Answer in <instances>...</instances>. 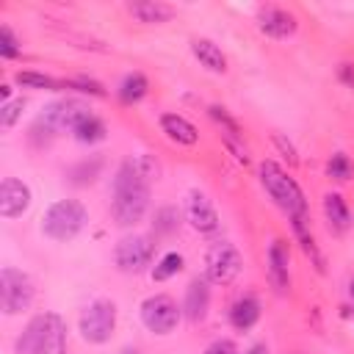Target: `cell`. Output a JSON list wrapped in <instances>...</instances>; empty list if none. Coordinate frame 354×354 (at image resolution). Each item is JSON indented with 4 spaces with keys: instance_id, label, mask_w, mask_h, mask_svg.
Wrapping results in <instances>:
<instances>
[{
    "instance_id": "4fadbf2b",
    "label": "cell",
    "mask_w": 354,
    "mask_h": 354,
    "mask_svg": "<svg viewBox=\"0 0 354 354\" xmlns=\"http://www.w3.org/2000/svg\"><path fill=\"white\" fill-rule=\"evenodd\" d=\"M213 285L207 282V277L202 274V277H194L188 285H185V293H183V318L188 321V324H202L205 318H207V313H210V299H213V290H210Z\"/></svg>"
},
{
    "instance_id": "484cf974",
    "label": "cell",
    "mask_w": 354,
    "mask_h": 354,
    "mask_svg": "<svg viewBox=\"0 0 354 354\" xmlns=\"http://www.w3.org/2000/svg\"><path fill=\"white\" fill-rule=\"evenodd\" d=\"M290 227H293V235H296V241L301 243L304 254L313 257V263L321 268V252H318V243H315V238H313V232H310L307 218H290Z\"/></svg>"
},
{
    "instance_id": "6da1fadb",
    "label": "cell",
    "mask_w": 354,
    "mask_h": 354,
    "mask_svg": "<svg viewBox=\"0 0 354 354\" xmlns=\"http://www.w3.org/2000/svg\"><path fill=\"white\" fill-rule=\"evenodd\" d=\"M147 210H149V180L130 158L119 163L111 183V218L116 227L130 230L138 221H144Z\"/></svg>"
},
{
    "instance_id": "9c48e42d",
    "label": "cell",
    "mask_w": 354,
    "mask_h": 354,
    "mask_svg": "<svg viewBox=\"0 0 354 354\" xmlns=\"http://www.w3.org/2000/svg\"><path fill=\"white\" fill-rule=\"evenodd\" d=\"M243 271V254L230 241H216L205 252V277L210 285H230Z\"/></svg>"
},
{
    "instance_id": "7402d4cb",
    "label": "cell",
    "mask_w": 354,
    "mask_h": 354,
    "mask_svg": "<svg viewBox=\"0 0 354 354\" xmlns=\"http://www.w3.org/2000/svg\"><path fill=\"white\" fill-rule=\"evenodd\" d=\"M147 94H149V80H147L144 72H127L116 86V97H119L122 105H136Z\"/></svg>"
},
{
    "instance_id": "d6986e66",
    "label": "cell",
    "mask_w": 354,
    "mask_h": 354,
    "mask_svg": "<svg viewBox=\"0 0 354 354\" xmlns=\"http://www.w3.org/2000/svg\"><path fill=\"white\" fill-rule=\"evenodd\" d=\"M321 207H324V218H326L332 232L343 235L351 227V207H348V202L343 199L340 191H326L324 199H321Z\"/></svg>"
},
{
    "instance_id": "ac0fdd59",
    "label": "cell",
    "mask_w": 354,
    "mask_h": 354,
    "mask_svg": "<svg viewBox=\"0 0 354 354\" xmlns=\"http://www.w3.org/2000/svg\"><path fill=\"white\" fill-rule=\"evenodd\" d=\"M124 8L141 25H163V22H169L177 14V8L169 6V3H163V0H133Z\"/></svg>"
},
{
    "instance_id": "44dd1931",
    "label": "cell",
    "mask_w": 354,
    "mask_h": 354,
    "mask_svg": "<svg viewBox=\"0 0 354 354\" xmlns=\"http://www.w3.org/2000/svg\"><path fill=\"white\" fill-rule=\"evenodd\" d=\"M180 224H183V210L177 205H160V207H155L152 221H149L155 238H171L174 232H180Z\"/></svg>"
},
{
    "instance_id": "e0dca14e",
    "label": "cell",
    "mask_w": 354,
    "mask_h": 354,
    "mask_svg": "<svg viewBox=\"0 0 354 354\" xmlns=\"http://www.w3.org/2000/svg\"><path fill=\"white\" fill-rule=\"evenodd\" d=\"M260 315H263V307H260V299H257L254 293L238 296V299L230 304V313H227L230 326L238 329V332H249L252 326H257Z\"/></svg>"
},
{
    "instance_id": "f546056e",
    "label": "cell",
    "mask_w": 354,
    "mask_h": 354,
    "mask_svg": "<svg viewBox=\"0 0 354 354\" xmlns=\"http://www.w3.org/2000/svg\"><path fill=\"white\" fill-rule=\"evenodd\" d=\"M22 55V39L11 30V25H0V58L3 61H14Z\"/></svg>"
},
{
    "instance_id": "7a4b0ae2",
    "label": "cell",
    "mask_w": 354,
    "mask_h": 354,
    "mask_svg": "<svg viewBox=\"0 0 354 354\" xmlns=\"http://www.w3.org/2000/svg\"><path fill=\"white\" fill-rule=\"evenodd\" d=\"M257 180L263 185V191L268 194V199L288 216V218H307V196L301 191V185L296 183V177L277 163L274 158L260 160L257 166Z\"/></svg>"
},
{
    "instance_id": "5b68a950",
    "label": "cell",
    "mask_w": 354,
    "mask_h": 354,
    "mask_svg": "<svg viewBox=\"0 0 354 354\" xmlns=\"http://www.w3.org/2000/svg\"><path fill=\"white\" fill-rule=\"evenodd\" d=\"M116 321H119V310L111 299H94L83 307L80 318H77V332L80 340L88 346H105L111 343L113 332H116Z\"/></svg>"
},
{
    "instance_id": "8d00e7d4",
    "label": "cell",
    "mask_w": 354,
    "mask_h": 354,
    "mask_svg": "<svg viewBox=\"0 0 354 354\" xmlns=\"http://www.w3.org/2000/svg\"><path fill=\"white\" fill-rule=\"evenodd\" d=\"M11 91H14V88H11L8 83H3V86H0V97H3V102H11V100H14V97H11Z\"/></svg>"
},
{
    "instance_id": "74e56055",
    "label": "cell",
    "mask_w": 354,
    "mask_h": 354,
    "mask_svg": "<svg viewBox=\"0 0 354 354\" xmlns=\"http://www.w3.org/2000/svg\"><path fill=\"white\" fill-rule=\"evenodd\" d=\"M119 354H141V348L138 346H122Z\"/></svg>"
},
{
    "instance_id": "ba28073f",
    "label": "cell",
    "mask_w": 354,
    "mask_h": 354,
    "mask_svg": "<svg viewBox=\"0 0 354 354\" xmlns=\"http://www.w3.org/2000/svg\"><path fill=\"white\" fill-rule=\"evenodd\" d=\"M155 243L144 232H124L113 243V266L122 274H144L152 268Z\"/></svg>"
},
{
    "instance_id": "f1b7e54d",
    "label": "cell",
    "mask_w": 354,
    "mask_h": 354,
    "mask_svg": "<svg viewBox=\"0 0 354 354\" xmlns=\"http://www.w3.org/2000/svg\"><path fill=\"white\" fill-rule=\"evenodd\" d=\"M207 116L221 127L224 136H235V138H243V130L241 124L235 122V116H230V111L224 105H207Z\"/></svg>"
},
{
    "instance_id": "83f0119b",
    "label": "cell",
    "mask_w": 354,
    "mask_h": 354,
    "mask_svg": "<svg viewBox=\"0 0 354 354\" xmlns=\"http://www.w3.org/2000/svg\"><path fill=\"white\" fill-rule=\"evenodd\" d=\"M354 174V163L346 152H332L329 160H326V177L332 183H348Z\"/></svg>"
},
{
    "instance_id": "3957f363",
    "label": "cell",
    "mask_w": 354,
    "mask_h": 354,
    "mask_svg": "<svg viewBox=\"0 0 354 354\" xmlns=\"http://www.w3.org/2000/svg\"><path fill=\"white\" fill-rule=\"evenodd\" d=\"M17 354H66V321L53 310L33 315L17 337Z\"/></svg>"
},
{
    "instance_id": "836d02e7",
    "label": "cell",
    "mask_w": 354,
    "mask_h": 354,
    "mask_svg": "<svg viewBox=\"0 0 354 354\" xmlns=\"http://www.w3.org/2000/svg\"><path fill=\"white\" fill-rule=\"evenodd\" d=\"M202 354H238V348H235V340L232 337H216V340H210L205 346Z\"/></svg>"
},
{
    "instance_id": "f35d334b",
    "label": "cell",
    "mask_w": 354,
    "mask_h": 354,
    "mask_svg": "<svg viewBox=\"0 0 354 354\" xmlns=\"http://www.w3.org/2000/svg\"><path fill=\"white\" fill-rule=\"evenodd\" d=\"M348 293H351V299H354V279H351V285H348Z\"/></svg>"
},
{
    "instance_id": "d590c367",
    "label": "cell",
    "mask_w": 354,
    "mask_h": 354,
    "mask_svg": "<svg viewBox=\"0 0 354 354\" xmlns=\"http://www.w3.org/2000/svg\"><path fill=\"white\" fill-rule=\"evenodd\" d=\"M243 354H268V346H266V343H252Z\"/></svg>"
},
{
    "instance_id": "7c38bea8",
    "label": "cell",
    "mask_w": 354,
    "mask_h": 354,
    "mask_svg": "<svg viewBox=\"0 0 354 354\" xmlns=\"http://www.w3.org/2000/svg\"><path fill=\"white\" fill-rule=\"evenodd\" d=\"M33 205V191L25 180L19 177H3L0 183V216L6 221H14L19 216H25Z\"/></svg>"
},
{
    "instance_id": "1f68e13d",
    "label": "cell",
    "mask_w": 354,
    "mask_h": 354,
    "mask_svg": "<svg viewBox=\"0 0 354 354\" xmlns=\"http://www.w3.org/2000/svg\"><path fill=\"white\" fill-rule=\"evenodd\" d=\"M271 141H274V147L279 149V155L288 160V166H290V169H296V166H299V152H296L293 141H290V138H285L282 133H274V136H271Z\"/></svg>"
},
{
    "instance_id": "8fae6325",
    "label": "cell",
    "mask_w": 354,
    "mask_h": 354,
    "mask_svg": "<svg viewBox=\"0 0 354 354\" xmlns=\"http://www.w3.org/2000/svg\"><path fill=\"white\" fill-rule=\"evenodd\" d=\"M185 221L199 235H213L218 230V224H221L213 199L205 191H199V188H191L188 196H185Z\"/></svg>"
},
{
    "instance_id": "277c9868",
    "label": "cell",
    "mask_w": 354,
    "mask_h": 354,
    "mask_svg": "<svg viewBox=\"0 0 354 354\" xmlns=\"http://www.w3.org/2000/svg\"><path fill=\"white\" fill-rule=\"evenodd\" d=\"M86 224H88V210L80 199H72V196L50 202L41 213V235L55 243L75 241Z\"/></svg>"
},
{
    "instance_id": "4316f807",
    "label": "cell",
    "mask_w": 354,
    "mask_h": 354,
    "mask_svg": "<svg viewBox=\"0 0 354 354\" xmlns=\"http://www.w3.org/2000/svg\"><path fill=\"white\" fill-rule=\"evenodd\" d=\"M64 88L77 91V94H86V97H97V100L108 97L105 86H102L97 77H88V75H75V77H66V80H64Z\"/></svg>"
},
{
    "instance_id": "2e32d148",
    "label": "cell",
    "mask_w": 354,
    "mask_h": 354,
    "mask_svg": "<svg viewBox=\"0 0 354 354\" xmlns=\"http://www.w3.org/2000/svg\"><path fill=\"white\" fill-rule=\"evenodd\" d=\"M188 50H191V55L196 58V64H199L205 72H210V75H224V72H227V55H224V50H221L213 39H207V36H194V39L188 41Z\"/></svg>"
},
{
    "instance_id": "9a60e30c",
    "label": "cell",
    "mask_w": 354,
    "mask_h": 354,
    "mask_svg": "<svg viewBox=\"0 0 354 354\" xmlns=\"http://www.w3.org/2000/svg\"><path fill=\"white\" fill-rule=\"evenodd\" d=\"M158 127H160V133H163L171 144H177V147H196V144H199V130H196V124H194L191 119H185L183 113H174V111L160 113V116H158Z\"/></svg>"
},
{
    "instance_id": "cb8c5ba5",
    "label": "cell",
    "mask_w": 354,
    "mask_h": 354,
    "mask_svg": "<svg viewBox=\"0 0 354 354\" xmlns=\"http://www.w3.org/2000/svg\"><path fill=\"white\" fill-rule=\"evenodd\" d=\"M14 83L22 88H39V91H58L64 88V80H55L53 75H44L39 69H19L14 72Z\"/></svg>"
},
{
    "instance_id": "8992f818",
    "label": "cell",
    "mask_w": 354,
    "mask_h": 354,
    "mask_svg": "<svg viewBox=\"0 0 354 354\" xmlns=\"http://www.w3.org/2000/svg\"><path fill=\"white\" fill-rule=\"evenodd\" d=\"M36 301V282L30 279L28 271L14 268V266H3L0 268V310L3 315L14 318L22 315L33 307Z\"/></svg>"
},
{
    "instance_id": "e575fe53",
    "label": "cell",
    "mask_w": 354,
    "mask_h": 354,
    "mask_svg": "<svg viewBox=\"0 0 354 354\" xmlns=\"http://www.w3.org/2000/svg\"><path fill=\"white\" fill-rule=\"evenodd\" d=\"M337 80L348 88H354V64H340L337 66Z\"/></svg>"
},
{
    "instance_id": "603a6c76",
    "label": "cell",
    "mask_w": 354,
    "mask_h": 354,
    "mask_svg": "<svg viewBox=\"0 0 354 354\" xmlns=\"http://www.w3.org/2000/svg\"><path fill=\"white\" fill-rule=\"evenodd\" d=\"M102 166H105V160L100 158V155H91V158H83V160H77V163H72L69 169H66V180L72 183V185H91L97 177H100V171H102Z\"/></svg>"
},
{
    "instance_id": "30bf717a",
    "label": "cell",
    "mask_w": 354,
    "mask_h": 354,
    "mask_svg": "<svg viewBox=\"0 0 354 354\" xmlns=\"http://www.w3.org/2000/svg\"><path fill=\"white\" fill-rule=\"evenodd\" d=\"M254 25H257V30L263 36L282 41V39H290L299 30V17L293 11H288V8H282V6L266 3V6H260L254 11Z\"/></svg>"
},
{
    "instance_id": "4dcf8cb0",
    "label": "cell",
    "mask_w": 354,
    "mask_h": 354,
    "mask_svg": "<svg viewBox=\"0 0 354 354\" xmlns=\"http://www.w3.org/2000/svg\"><path fill=\"white\" fill-rule=\"evenodd\" d=\"M25 105H28V100H25V97H14L11 102H3V105H0V127H3L6 133H8V130L22 119Z\"/></svg>"
},
{
    "instance_id": "d4e9b609",
    "label": "cell",
    "mask_w": 354,
    "mask_h": 354,
    "mask_svg": "<svg viewBox=\"0 0 354 354\" xmlns=\"http://www.w3.org/2000/svg\"><path fill=\"white\" fill-rule=\"evenodd\" d=\"M183 266H185V260L180 252H166L155 260V266L149 268V277H152V282H166V279L177 277L183 271Z\"/></svg>"
},
{
    "instance_id": "52a82bcc",
    "label": "cell",
    "mask_w": 354,
    "mask_h": 354,
    "mask_svg": "<svg viewBox=\"0 0 354 354\" xmlns=\"http://www.w3.org/2000/svg\"><path fill=\"white\" fill-rule=\"evenodd\" d=\"M138 318L149 335L166 337L171 335L183 321V307L169 293H152L138 304Z\"/></svg>"
},
{
    "instance_id": "d6a6232c",
    "label": "cell",
    "mask_w": 354,
    "mask_h": 354,
    "mask_svg": "<svg viewBox=\"0 0 354 354\" xmlns=\"http://www.w3.org/2000/svg\"><path fill=\"white\" fill-rule=\"evenodd\" d=\"M224 144H227V149L232 152V158H235L241 166H246V163H249V149L243 147V138H235V136H224Z\"/></svg>"
},
{
    "instance_id": "ffe728a7",
    "label": "cell",
    "mask_w": 354,
    "mask_h": 354,
    "mask_svg": "<svg viewBox=\"0 0 354 354\" xmlns=\"http://www.w3.org/2000/svg\"><path fill=\"white\" fill-rule=\"evenodd\" d=\"M72 136H75V141L77 144H100V141H105L108 138V124H105V119L102 116H97L94 111H88V113H83L77 122H75V127L69 130Z\"/></svg>"
},
{
    "instance_id": "5bb4252c",
    "label": "cell",
    "mask_w": 354,
    "mask_h": 354,
    "mask_svg": "<svg viewBox=\"0 0 354 354\" xmlns=\"http://www.w3.org/2000/svg\"><path fill=\"white\" fill-rule=\"evenodd\" d=\"M266 271H268V282L277 293H288L290 290V246L282 238H274L268 243L266 252Z\"/></svg>"
}]
</instances>
